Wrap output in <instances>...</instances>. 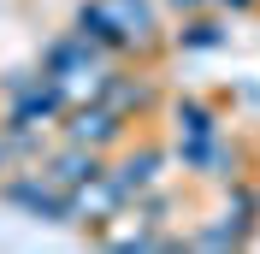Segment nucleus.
<instances>
[{"label": "nucleus", "mask_w": 260, "mask_h": 254, "mask_svg": "<svg viewBox=\"0 0 260 254\" xmlns=\"http://www.w3.org/2000/svg\"><path fill=\"white\" fill-rule=\"evenodd\" d=\"M89 42L113 59H154L160 48H172V30H166V6L160 0H83L71 12Z\"/></svg>", "instance_id": "f257e3e1"}, {"label": "nucleus", "mask_w": 260, "mask_h": 254, "mask_svg": "<svg viewBox=\"0 0 260 254\" xmlns=\"http://www.w3.org/2000/svg\"><path fill=\"white\" fill-rule=\"evenodd\" d=\"M59 136H71L83 148H101V154H118L130 142V118L113 112L107 101H71L65 118H59Z\"/></svg>", "instance_id": "20e7f679"}, {"label": "nucleus", "mask_w": 260, "mask_h": 254, "mask_svg": "<svg viewBox=\"0 0 260 254\" xmlns=\"http://www.w3.org/2000/svg\"><path fill=\"white\" fill-rule=\"evenodd\" d=\"M107 160H113V154H101V148H83V142H71V136H59V142H48V154L36 160V166H42L59 189H83V183H95V177L107 172Z\"/></svg>", "instance_id": "423d86ee"}, {"label": "nucleus", "mask_w": 260, "mask_h": 254, "mask_svg": "<svg viewBox=\"0 0 260 254\" xmlns=\"http://www.w3.org/2000/svg\"><path fill=\"white\" fill-rule=\"evenodd\" d=\"M0 95H6V112H0V124H30V130H59L65 107H71V95L59 89V77H48L42 65L0 77Z\"/></svg>", "instance_id": "f03ea898"}, {"label": "nucleus", "mask_w": 260, "mask_h": 254, "mask_svg": "<svg viewBox=\"0 0 260 254\" xmlns=\"http://www.w3.org/2000/svg\"><path fill=\"white\" fill-rule=\"evenodd\" d=\"M0 201L18 207L24 219L36 225H77V207H71V189H59L42 166H12L0 177Z\"/></svg>", "instance_id": "7ed1b4c3"}, {"label": "nucleus", "mask_w": 260, "mask_h": 254, "mask_svg": "<svg viewBox=\"0 0 260 254\" xmlns=\"http://www.w3.org/2000/svg\"><path fill=\"white\" fill-rule=\"evenodd\" d=\"M189 242H195V248H243V242H254V231L219 213V225H207V231H195Z\"/></svg>", "instance_id": "f8f14e48"}, {"label": "nucleus", "mask_w": 260, "mask_h": 254, "mask_svg": "<svg viewBox=\"0 0 260 254\" xmlns=\"http://www.w3.org/2000/svg\"><path fill=\"white\" fill-rule=\"evenodd\" d=\"M166 112H172V136H219V130H225L219 107L201 101V95H178Z\"/></svg>", "instance_id": "9d476101"}, {"label": "nucleus", "mask_w": 260, "mask_h": 254, "mask_svg": "<svg viewBox=\"0 0 260 254\" xmlns=\"http://www.w3.org/2000/svg\"><path fill=\"white\" fill-rule=\"evenodd\" d=\"M172 166H178V160H172V148H160V142H124L113 160H107V172L124 183L130 201H136V195H148V189H160Z\"/></svg>", "instance_id": "39448f33"}, {"label": "nucleus", "mask_w": 260, "mask_h": 254, "mask_svg": "<svg viewBox=\"0 0 260 254\" xmlns=\"http://www.w3.org/2000/svg\"><path fill=\"white\" fill-rule=\"evenodd\" d=\"M231 42V24L219 6H207V12H189V18H172V48L178 53H213Z\"/></svg>", "instance_id": "1a4fd4ad"}, {"label": "nucleus", "mask_w": 260, "mask_h": 254, "mask_svg": "<svg viewBox=\"0 0 260 254\" xmlns=\"http://www.w3.org/2000/svg\"><path fill=\"white\" fill-rule=\"evenodd\" d=\"M166 6V18H189V12H207L213 0H160Z\"/></svg>", "instance_id": "ddd939ff"}, {"label": "nucleus", "mask_w": 260, "mask_h": 254, "mask_svg": "<svg viewBox=\"0 0 260 254\" xmlns=\"http://www.w3.org/2000/svg\"><path fill=\"white\" fill-rule=\"evenodd\" d=\"M225 219L248 225V231L260 225V189L248 183V177H237V183H225Z\"/></svg>", "instance_id": "9b49d317"}, {"label": "nucleus", "mask_w": 260, "mask_h": 254, "mask_svg": "<svg viewBox=\"0 0 260 254\" xmlns=\"http://www.w3.org/2000/svg\"><path fill=\"white\" fill-rule=\"evenodd\" d=\"M71 207H77V225L83 231H107V225H118L130 213V195H124V183H118L113 172H101L95 183H83V189H71Z\"/></svg>", "instance_id": "0eeeda50"}, {"label": "nucleus", "mask_w": 260, "mask_h": 254, "mask_svg": "<svg viewBox=\"0 0 260 254\" xmlns=\"http://www.w3.org/2000/svg\"><path fill=\"white\" fill-rule=\"evenodd\" d=\"M101 101H107L113 112H124L130 124H142L148 112L160 107V89H154V77H136V71H124V59H118V65H113V77H107V95H101Z\"/></svg>", "instance_id": "6e6552de"}, {"label": "nucleus", "mask_w": 260, "mask_h": 254, "mask_svg": "<svg viewBox=\"0 0 260 254\" xmlns=\"http://www.w3.org/2000/svg\"><path fill=\"white\" fill-rule=\"evenodd\" d=\"M219 12H231V18H248V12H260V0H213Z\"/></svg>", "instance_id": "4468645a"}, {"label": "nucleus", "mask_w": 260, "mask_h": 254, "mask_svg": "<svg viewBox=\"0 0 260 254\" xmlns=\"http://www.w3.org/2000/svg\"><path fill=\"white\" fill-rule=\"evenodd\" d=\"M12 166H18V160H12V142H6V130H0V177L12 172Z\"/></svg>", "instance_id": "2eb2a0df"}]
</instances>
